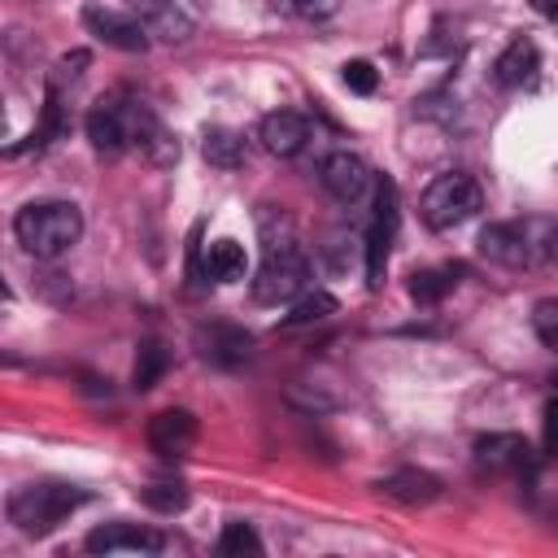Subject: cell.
Masks as SVG:
<instances>
[{
  "instance_id": "obj_1",
  "label": "cell",
  "mask_w": 558,
  "mask_h": 558,
  "mask_svg": "<svg viewBox=\"0 0 558 558\" xmlns=\"http://www.w3.org/2000/svg\"><path fill=\"white\" fill-rule=\"evenodd\" d=\"M13 235H17V244H22L31 257L57 262V257H65V253L78 244V235H83V214H78V205H70V201H35V205L17 209Z\"/></svg>"
},
{
  "instance_id": "obj_2",
  "label": "cell",
  "mask_w": 558,
  "mask_h": 558,
  "mask_svg": "<svg viewBox=\"0 0 558 558\" xmlns=\"http://www.w3.org/2000/svg\"><path fill=\"white\" fill-rule=\"evenodd\" d=\"M87 488L78 484H65V480H35V484H22L13 497H9V523L22 532V536H48L57 532L78 506H87Z\"/></svg>"
},
{
  "instance_id": "obj_3",
  "label": "cell",
  "mask_w": 558,
  "mask_h": 558,
  "mask_svg": "<svg viewBox=\"0 0 558 558\" xmlns=\"http://www.w3.org/2000/svg\"><path fill=\"white\" fill-rule=\"evenodd\" d=\"M310 279V257L292 235H270L262 248V266L253 275V301L257 305H288L292 296L305 292Z\"/></svg>"
},
{
  "instance_id": "obj_4",
  "label": "cell",
  "mask_w": 558,
  "mask_h": 558,
  "mask_svg": "<svg viewBox=\"0 0 558 558\" xmlns=\"http://www.w3.org/2000/svg\"><path fill=\"white\" fill-rule=\"evenodd\" d=\"M554 248V222L549 218H523V222H488L480 231V253L497 266H536Z\"/></svg>"
},
{
  "instance_id": "obj_5",
  "label": "cell",
  "mask_w": 558,
  "mask_h": 558,
  "mask_svg": "<svg viewBox=\"0 0 558 558\" xmlns=\"http://www.w3.org/2000/svg\"><path fill=\"white\" fill-rule=\"evenodd\" d=\"M153 122V109L148 105H140V100H96L92 109H87V140H92V148L96 153H122V148H135L140 144V135H144V126Z\"/></svg>"
},
{
  "instance_id": "obj_6",
  "label": "cell",
  "mask_w": 558,
  "mask_h": 558,
  "mask_svg": "<svg viewBox=\"0 0 558 558\" xmlns=\"http://www.w3.org/2000/svg\"><path fill=\"white\" fill-rule=\"evenodd\" d=\"M480 205H484V192H480L475 179H466V174H440V179L427 183V192L418 201V214H423V222L432 231H453L466 218H475Z\"/></svg>"
},
{
  "instance_id": "obj_7",
  "label": "cell",
  "mask_w": 558,
  "mask_h": 558,
  "mask_svg": "<svg viewBox=\"0 0 558 558\" xmlns=\"http://www.w3.org/2000/svg\"><path fill=\"white\" fill-rule=\"evenodd\" d=\"M397 183L392 179H379L375 183V214H371V227H366V283L371 288H384V275H388V253H392V240H397Z\"/></svg>"
},
{
  "instance_id": "obj_8",
  "label": "cell",
  "mask_w": 558,
  "mask_h": 558,
  "mask_svg": "<svg viewBox=\"0 0 558 558\" xmlns=\"http://www.w3.org/2000/svg\"><path fill=\"white\" fill-rule=\"evenodd\" d=\"M318 183H323L340 205H357V201L371 192L375 174H371V166H366L357 153L336 148V153L323 157V166H318Z\"/></svg>"
},
{
  "instance_id": "obj_9",
  "label": "cell",
  "mask_w": 558,
  "mask_h": 558,
  "mask_svg": "<svg viewBox=\"0 0 558 558\" xmlns=\"http://www.w3.org/2000/svg\"><path fill=\"white\" fill-rule=\"evenodd\" d=\"M83 549L87 554H161L166 549V536L157 527H140V523L113 519V523L92 527L87 541H83Z\"/></svg>"
},
{
  "instance_id": "obj_10",
  "label": "cell",
  "mask_w": 558,
  "mask_h": 558,
  "mask_svg": "<svg viewBox=\"0 0 558 558\" xmlns=\"http://www.w3.org/2000/svg\"><path fill=\"white\" fill-rule=\"evenodd\" d=\"M83 26H87L96 39H105L109 48H122V52H144V48H148V31H144V22H135V17L118 13V9L87 4V9H83Z\"/></svg>"
},
{
  "instance_id": "obj_11",
  "label": "cell",
  "mask_w": 558,
  "mask_h": 558,
  "mask_svg": "<svg viewBox=\"0 0 558 558\" xmlns=\"http://www.w3.org/2000/svg\"><path fill=\"white\" fill-rule=\"evenodd\" d=\"M201 436V423L192 410H157L148 418V445L161 458H183Z\"/></svg>"
},
{
  "instance_id": "obj_12",
  "label": "cell",
  "mask_w": 558,
  "mask_h": 558,
  "mask_svg": "<svg viewBox=\"0 0 558 558\" xmlns=\"http://www.w3.org/2000/svg\"><path fill=\"white\" fill-rule=\"evenodd\" d=\"M257 140H262V148L275 153V157H296V153L310 144V118L296 113V109H275V113L262 118Z\"/></svg>"
},
{
  "instance_id": "obj_13",
  "label": "cell",
  "mask_w": 558,
  "mask_h": 558,
  "mask_svg": "<svg viewBox=\"0 0 558 558\" xmlns=\"http://www.w3.org/2000/svg\"><path fill=\"white\" fill-rule=\"evenodd\" d=\"M475 462H480L484 471H527L532 449H527V440L514 436V432H488V436L475 440Z\"/></svg>"
},
{
  "instance_id": "obj_14",
  "label": "cell",
  "mask_w": 558,
  "mask_h": 558,
  "mask_svg": "<svg viewBox=\"0 0 558 558\" xmlns=\"http://www.w3.org/2000/svg\"><path fill=\"white\" fill-rule=\"evenodd\" d=\"M244 270H248V257H244V244H235V240H214L192 262V275L214 279V283H235V279H244Z\"/></svg>"
},
{
  "instance_id": "obj_15",
  "label": "cell",
  "mask_w": 558,
  "mask_h": 558,
  "mask_svg": "<svg viewBox=\"0 0 558 558\" xmlns=\"http://www.w3.org/2000/svg\"><path fill=\"white\" fill-rule=\"evenodd\" d=\"M375 488H379L384 497L401 501V506H427V501H436V497L445 493V484H440L432 471H418V466H401V471L384 475Z\"/></svg>"
},
{
  "instance_id": "obj_16",
  "label": "cell",
  "mask_w": 558,
  "mask_h": 558,
  "mask_svg": "<svg viewBox=\"0 0 558 558\" xmlns=\"http://www.w3.org/2000/svg\"><path fill=\"white\" fill-rule=\"evenodd\" d=\"M493 74H497V83H501V87H532V83H536V74H541V48H536L527 35L510 39V44H506V52L497 57Z\"/></svg>"
},
{
  "instance_id": "obj_17",
  "label": "cell",
  "mask_w": 558,
  "mask_h": 558,
  "mask_svg": "<svg viewBox=\"0 0 558 558\" xmlns=\"http://www.w3.org/2000/svg\"><path fill=\"white\" fill-rule=\"evenodd\" d=\"M196 340H201V353H205L209 362H218V366H235V362H244L248 349H253L248 331H240V327H231V323H214V327H205Z\"/></svg>"
},
{
  "instance_id": "obj_18",
  "label": "cell",
  "mask_w": 558,
  "mask_h": 558,
  "mask_svg": "<svg viewBox=\"0 0 558 558\" xmlns=\"http://www.w3.org/2000/svg\"><path fill=\"white\" fill-rule=\"evenodd\" d=\"M336 310H340V305H336L331 292H301V296H292V305H288V314L279 318V327H283V331H292V327H314V323H327Z\"/></svg>"
},
{
  "instance_id": "obj_19",
  "label": "cell",
  "mask_w": 558,
  "mask_h": 558,
  "mask_svg": "<svg viewBox=\"0 0 558 558\" xmlns=\"http://www.w3.org/2000/svg\"><path fill=\"white\" fill-rule=\"evenodd\" d=\"M201 153H205L209 166H218V170H235V166L244 161V135L231 131V126H209Z\"/></svg>"
},
{
  "instance_id": "obj_20",
  "label": "cell",
  "mask_w": 558,
  "mask_h": 558,
  "mask_svg": "<svg viewBox=\"0 0 558 558\" xmlns=\"http://www.w3.org/2000/svg\"><path fill=\"white\" fill-rule=\"evenodd\" d=\"M453 288H458V266H427V270H414V275H410V296H414L418 305H436V301H445Z\"/></svg>"
},
{
  "instance_id": "obj_21",
  "label": "cell",
  "mask_w": 558,
  "mask_h": 558,
  "mask_svg": "<svg viewBox=\"0 0 558 558\" xmlns=\"http://www.w3.org/2000/svg\"><path fill=\"white\" fill-rule=\"evenodd\" d=\"M166 366H170V353H166L157 340H144V344H140V353H135V371H131L135 388H140V392H144V388H153V384L166 375Z\"/></svg>"
},
{
  "instance_id": "obj_22",
  "label": "cell",
  "mask_w": 558,
  "mask_h": 558,
  "mask_svg": "<svg viewBox=\"0 0 558 558\" xmlns=\"http://www.w3.org/2000/svg\"><path fill=\"white\" fill-rule=\"evenodd\" d=\"M140 501H144V506H153V510H161V514H174V510H183V506H187V488H183V484L161 480V484L140 488Z\"/></svg>"
},
{
  "instance_id": "obj_23",
  "label": "cell",
  "mask_w": 558,
  "mask_h": 558,
  "mask_svg": "<svg viewBox=\"0 0 558 558\" xmlns=\"http://www.w3.org/2000/svg\"><path fill=\"white\" fill-rule=\"evenodd\" d=\"M218 554H231V558L262 554V536H257L248 523H227V527H222V536H218Z\"/></svg>"
},
{
  "instance_id": "obj_24",
  "label": "cell",
  "mask_w": 558,
  "mask_h": 558,
  "mask_svg": "<svg viewBox=\"0 0 558 558\" xmlns=\"http://www.w3.org/2000/svg\"><path fill=\"white\" fill-rule=\"evenodd\" d=\"M532 323H536V336H541V344H545V349H558V301H554V296L536 301V314H532Z\"/></svg>"
},
{
  "instance_id": "obj_25",
  "label": "cell",
  "mask_w": 558,
  "mask_h": 558,
  "mask_svg": "<svg viewBox=\"0 0 558 558\" xmlns=\"http://www.w3.org/2000/svg\"><path fill=\"white\" fill-rule=\"evenodd\" d=\"M344 83H349V92L371 96V92L379 87V70H375L371 61H344Z\"/></svg>"
},
{
  "instance_id": "obj_26",
  "label": "cell",
  "mask_w": 558,
  "mask_h": 558,
  "mask_svg": "<svg viewBox=\"0 0 558 558\" xmlns=\"http://www.w3.org/2000/svg\"><path fill=\"white\" fill-rule=\"evenodd\" d=\"M296 17H305V22H323V17H331L336 9H340V0H283Z\"/></svg>"
},
{
  "instance_id": "obj_27",
  "label": "cell",
  "mask_w": 558,
  "mask_h": 558,
  "mask_svg": "<svg viewBox=\"0 0 558 558\" xmlns=\"http://www.w3.org/2000/svg\"><path fill=\"white\" fill-rule=\"evenodd\" d=\"M83 65H87V52L78 48V52H70V57H61V61H57V70H52V78H48V83H61V78H78V74H83Z\"/></svg>"
},
{
  "instance_id": "obj_28",
  "label": "cell",
  "mask_w": 558,
  "mask_h": 558,
  "mask_svg": "<svg viewBox=\"0 0 558 558\" xmlns=\"http://www.w3.org/2000/svg\"><path fill=\"white\" fill-rule=\"evenodd\" d=\"M541 17H558V0H532Z\"/></svg>"
},
{
  "instance_id": "obj_29",
  "label": "cell",
  "mask_w": 558,
  "mask_h": 558,
  "mask_svg": "<svg viewBox=\"0 0 558 558\" xmlns=\"http://www.w3.org/2000/svg\"><path fill=\"white\" fill-rule=\"evenodd\" d=\"M0 135H4V100H0Z\"/></svg>"
}]
</instances>
